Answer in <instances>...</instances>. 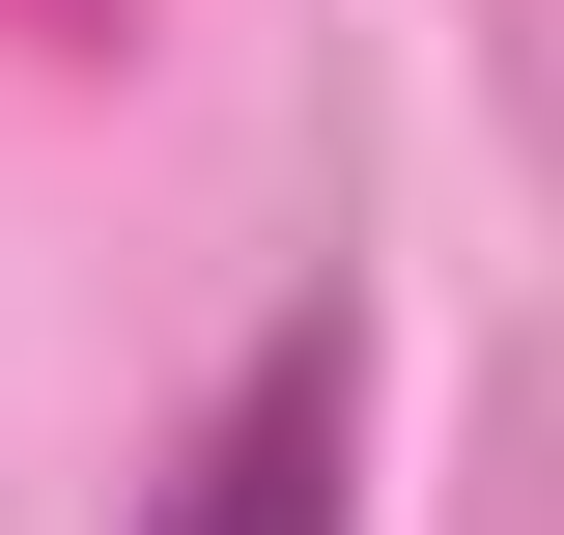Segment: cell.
Instances as JSON below:
<instances>
[{
	"label": "cell",
	"mask_w": 564,
	"mask_h": 535,
	"mask_svg": "<svg viewBox=\"0 0 564 535\" xmlns=\"http://www.w3.org/2000/svg\"><path fill=\"white\" fill-rule=\"evenodd\" d=\"M339 479H367V310H282L254 367H226V423L170 451L141 535H339Z\"/></svg>",
	"instance_id": "1"
}]
</instances>
